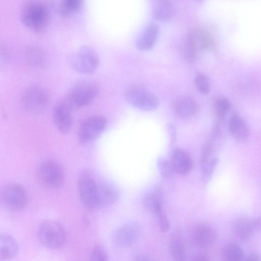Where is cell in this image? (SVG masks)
I'll return each mask as SVG.
<instances>
[{"label":"cell","instance_id":"cell-20","mask_svg":"<svg viewBox=\"0 0 261 261\" xmlns=\"http://www.w3.org/2000/svg\"><path fill=\"white\" fill-rule=\"evenodd\" d=\"M18 250L17 243L13 237L6 233H0V260L13 258Z\"/></svg>","mask_w":261,"mask_h":261},{"label":"cell","instance_id":"cell-35","mask_svg":"<svg viewBox=\"0 0 261 261\" xmlns=\"http://www.w3.org/2000/svg\"><path fill=\"white\" fill-rule=\"evenodd\" d=\"M193 259L197 260H209L208 258H207L206 256L202 255H196L194 257Z\"/></svg>","mask_w":261,"mask_h":261},{"label":"cell","instance_id":"cell-33","mask_svg":"<svg viewBox=\"0 0 261 261\" xmlns=\"http://www.w3.org/2000/svg\"><path fill=\"white\" fill-rule=\"evenodd\" d=\"M166 129L169 135L170 142L171 143H173L175 141L176 138V130L173 125L171 124H167Z\"/></svg>","mask_w":261,"mask_h":261},{"label":"cell","instance_id":"cell-16","mask_svg":"<svg viewBox=\"0 0 261 261\" xmlns=\"http://www.w3.org/2000/svg\"><path fill=\"white\" fill-rule=\"evenodd\" d=\"M173 109L176 115L181 118H189L198 111V106L196 100L188 95H181L175 98Z\"/></svg>","mask_w":261,"mask_h":261},{"label":"cell","instance_id":"cell-14","mask_svg":"<svg viewBox=\"0 0 261 261\" xmlns=\"http://www.w3.org/2000/svg\"><path fill=\"white\" fill-rule=\"evenodd\" d=\"M170 161L174 171L180 175L188 174L193 168L191 156L186 151L179 148L174 149Z\"/></svg>","mask_w":261,"mask_h":261},{"label":"cell","instance_id":"cell-30","mask_svg":"<svg viewBox=\"0 0 261 261\" xmlns=\"http://www.w3.org/2000/svg\"><path fill=\"white\" fill-rule=\"evenodd\" d=\"M158 166L161 175L165 178H170L172 176L174 170L170 160L161 158L158 161Z\"/></svg>","mask_w":261,"mask_h":261},{"label":"cell","instance_id":"cell-3","mask_svg":"<svg viewBox=\"0 0 261 261\" xmlns=\"http://www.w3.org/2000/svg\"><path fill=\"white\" fill-rule=\"evenodd\" d=\"M68 62L75 71L90 74L98 68L99 59L94 49L88 46H83L69 55Z\"/></svg>","mask_w":261,"mask_h":261},{"label":"cell","instance_id":"cell-24","mask_svg":"<svg viewBox=\"0 0 261 261\" xmlns=\"http://www.w3.org/2000/svg\"><path fill=\"white\" fill-rule=\"evenodd\" d=\"M27 63L32 67L41 68L44 67L47 63L45 53L36 47L29 48L25 54Z\"/></svg>","mask_w":261,"mask_h":261},{"label":"cell","instance_id":"cell-13","mask_svg":"<svg viewBox=\"0 0 261 261\" xmlns=\"http://www.w3.org/2000/svg\"><path fill=\"white\" fill-rule=\"evenodd\" d=\"M72 112L63 99L59 101L54 108L53 120L57 129L62 134H68L71 129Z\"/></svg>","mask_w":261,"mask_h":261},{"label":"cell","instance_id":"cell-21","mask_svg":"<svg viewBox=\"0 0 261 261\" xmlns=\"http://www.w3.org/2000/svg\"><path fill=\"white\" fill-rule=\"evenodd\" d=\"M154 19L162 21H169L174 15V8L169 0H157L152 10Z\"/></svg>","mask_w":261,"mask_h":261},{"label":"cell","instance_id":"cell-1","mask_svg":"<svg viewBox=\"0 0 261 261\" xmlns=\"http://www.w3.org/2000/svg\"><path fill=\"white\" fill-rule=\"evenodd\" d=\"M50 13L46 4L42 0H29L24 5L21 20L27 28L35 32L44 30L48 25Z\"/></svg>","mask_w":261,"mask_h":261},{"label":"cell","instance_id":"cell-2","mask_svg":"<svg viewBox=\"0 0 261 261\" xmlns=\"http://www.w3.org/2000/svg\"><path fill=\"white\" fill-rule=\"evenodd\" d=\"M98 92L99 87L95 83L89 81L82 82L75 85L63 100L73 112L89 105Z\"/></svg>","mask_w":261,"mask_h":261},{"label":"cell","instance_id":"cell-34","mask_svg":"<svg viewBox=\"0 0 261 261\" xmlns=\"http://www.w3.org/2000/svg\"><path fill=\"white\" fill-rule=\"evenodd\" d=\"M246 260L257 261L260 260L259 255L256 253H252L244 258Z\"/></svg>","mask_w":261,"mask_h":261},{"label":"cell","instance_id":"cell-7","mask_svg":"<svg viewBox=\"0 0 261 261\" xmlns=\"http://www.w3.org/2000/svg\"><path fill=\"white\" fill-rule=\"evenodd\" d=\"M22 100L24 107L29 113L39 115L48 108L50 98L45 89L40 86H33L25 91Z\"/></svg>","mask_w":261,"mask_h":261},{"label":"cell","instance_id":"cell-10","mask_svg":"<svg viewBox=\"0 0 261 261\" xmlns=\"http://www.w3.org/2000/svg\"><path fill=\"white\" fill-rule=\"evenodd\" d=\"M37 174L41 181L50 188L60 187L64 180V172L61 166L53 160L42 162L38 166Z\"/></svg>","mask_w":261,"mask_h":261},{"label":"cell","instance_id":"cell-15","mask_svg":"<svg viewBox=\"0 0 261 261\" xmlns=\"http://www.w3.org/2000/svg\"><path fill=\"white\" fill-rule=\"evenodd\" d=\"M119 197V191L113 185L107 182L97 185L96 208L111 206L117 202Z\"/></svg>","mask_w":261,"mask_h":261},{"label":"cell","instance_id":"cell-29","mask_svg":"<svg viewBox=\"0 0 261 261\" xmlns=\"http://www.w3.org/2000/svg\"><path fill=\"white\" fill-rule=\"evenodd\" d=\"M218 163V160L216 158H212L205 163L201 165V172L202 180L206 183L212 176L214 171Z\"/></svg>","mask_w":261,"mask_h":261},{"label":"cell","instance_id":"cell-37","mask_svg":"<svg viewBox=\"0 0 261 261\" xmlns=\"http://www.w3.org/2000/svg\"><path fill=\"white\" fill-rule=\"evenodd\" d=\"M196 1H199V2H200V1H203V0H196Z\"/></svg>","mask_w":261,"mask_h":261},{"label":"cell","instance_id":"cell-19","mask_svg":"<svg viewBox=\"0 0 261 261\" xmlns=\"http://www.w3.org/2000/svg\"><path fill=\"white\" fill-rule=\"evenodd\" d=\"M159 30V27L156 24L148 25L137 39V48L142 51L151 49L157 41Z\"/></svg>","mask_w":261,"mask_h":261},{"label":"cell","instance_id":"cell-18","mask_svg":"<svg viewBox=\"0 0 261 261\" xmlns=\"http://www.w3.org/2000/svg\"><path fill=\"white\" fill-rule=\"evenodd\" d=\"M228 129L231 136L237 141L244 142L249 137V127L244 119L238 113H234L230 118Z\"/></svg>","mask_w":261,"mask_h":261},{"label":"cell","instance_id":"cell-12","mask_svg":"<svg viewBox=\"0 0 261 261\" xmlns=\"http://www.w3.org/2000/svg\"><path fill=\"white\" fill-rule=\"evenodd\" d=\"M260 228V218H250L243 217L238 219L232 226L234 236L241 240L251 237L255 231Z\"/></svg>","mask_w":261,"mask_h":261},{"label":"cell","instance_id":"cell-8","mask_svg":"<svg viewBox=\"0 0 261 261\" xmlns=\"http://www.w3.org/2000/svg\"><path fill=\"white\" fill-rule=\"evenodd\" d=\"M107 120L103 116L95 115L86 118L78 130V138L82 144L89 143L97 139L105 130Z\"/></svg>","mask_w":261,"mask_h":261},{"label":"cell","instance_id":"cell-23","mask_svg":"<svg viewBox=\"0 0 261 261\" xmlns=\"http://www.w3.org/2000/svg\"><path fill=\"white\" fill-rule=\"evenodd\" d=\"M162 192L159 189H154L148 193L144 200L146 209L156 216L162 213Z\"/></svg>","mask_w":261,"mask_h":261},{"label":"cell","instance_id":"cell-4","mask_svg":"<svg viewBox=\"0 0 261 261\" xmlns=\"http://www.w3.org/2000/svg\"><path fill=\"white\" fill-rule=\"evenodd\" d=\"M37 233L40 243L49 249L60 248L65 242L64 229L60 223L55 221L47 220L41 222Z\"/></svg>","mask_w":261,"mask_h":261},{"label":"cell","instance_id":"cell-32","mask_svg":"<svg viewBox=\"0 0 261 261\" xmlns=\"http://www.w3.org/2000/svg\"><path fill=\"white\" fill-rule=\"evenodd\" d=\"M160 228L162 232L168 231L170 228V222L166 216L163 213H161L157 216Z\"/></svg>","mask_w":261,"mask_h":261},{"label":"cell","instance_id":"cell-31","mask_svg":"<svg viewBox=\"0 0 261 261\" xmlns=\"http://www.w3.org/2000/svg\"><path fill=\"white\" fill-rule=\"evenodd\" d=\"M90 259L94 261H106L108 255L105 249L100 245L95 246L91 251Z\"/></svg>","mask_w":261,"mask_h":261},{"label":"cell","instance_id":"cell-28","mask_svg":"<svg viewBox=\"0 0 261 261\" xmlns=\"http://www.w3.org/2000/svg\"><path fill=\"white\" fill-rule=\"evenodd\" d=\"M195 84L198 91L203 94H207L211 90V84L207 76L202 73H197L194 78Z\"/></svg>","mask_w":261,"mask_h":261},{"label":"cell","instance_id":"cell-17","mask_svg":"<svg viewBox=\"0 0 261 261\" xmlns=\"http://www.w3.org/2000/svg\"><path fill=\"white\" fill-rule=\"evenodd\" d=\"M217 239L215 229L207 224H201L194 230L193 240L197 246L207 248L214 245Z\"/></svg>","mask_w":261,"mask_h":261},{"label":"cell","instance_id":"cell-36","mask_svg":"<svg viewBox=\"0 0 261 261\" xmlns=\"http://www.w3.org/2000/svg\"><path fill=\"white\" fill-rule=\"evenodd\" d=\"M136 260H149V258H147L146 256H137V258H136Z\"/></svg>","mask_w":261,"mask_h":261},{"label":"cell","instance_id":"cell-27","mask_svg":"<svg viewBox=\"0 0 261 261\" xmlns=\"http://www.w3.org/2000/svg\"><path fill=\"white\" fill-rule=\"evenodd\" d=\"M231 106L230 100L224 96L218 97L215 102V108L218 118L222 120L229 111Z\"/></svg>","mask_w":261,"mask_h":261},{"label":"cell","instance_id":"cell-26","mask_svg":"<svg viewBox=\"0 0 261 261\" xmlns=\"http://www.w3.org/2000/svg\"><path fill=\"white\" fill-rule=\"evenodd\" d=\"M222 256L223 260L227 261H240L245 258L242 248L234 243L228 244L224 247Z\"/></svg>","mask_w":261,"mask_h":261},{"label":"cell","instance_id":"cell-5","mask_svg":"<svg viewBox=\"0 0 261 261\" xmlns=\"http://www.w3.org/2000/svg\"><path fill=\"white\" fill-rule=\"evenodd\" d=\"M28 200L27 192L19 184H7L0 191L1 203L10 211L18 212L23 210L27 205Z\"/></svg>","mask_w":261,"mask_h":261},{"label":"cell","instance_id":"cell-25","mask_svg":"<svg viewBox=\"0 0 261 261\" xmlns=\"http://www.w3.org/2000/svg\"><path fill=\"white\" fill-rule=\"evenodd\" d=\"M169 253L174 259L183 260L185 257L186 248L180 236L174 234L171 237L169 245Z\"/></svg>","mask_w":261,"mask_h":261},{"label":"cell","instance_id":"cell-11","mask_svg":"<svg viewBox=\"0 0 261 261\" xmlns=\"http://www.w3.org/2000/svg\"><path fill=\"white\" fill-rule=\"evenodd\" d=\"M141 230L136 223L130 222L123 225L113 233L112 241L116 246L125 248L135 244L140 239Z\"/></svg>","mask_w":261,"mask_h":261},{"label":"cell","instance_id":"cell-9","mask_svg":"<svg viewBox=\"0 0 261 261\" xmlns=\"http://www.w3.org/2000/svg\"><path fill=\"white\" fill-rule=\"evenodd\" d=\"M77 188L80 199L85 207L92 210L96 208L97 184L91 175L86 170L79 175Z\"/></svg>","mask_w":261,"mask_h":261},{"label":"cell","instance_id":"cell-22","mask_svg":"<svg viewBox=\"0 0 261 261\" xmlns=\"http://www.w3.org/2000/svg\"><path fill=\"white\" fill-rule=\"evenodd\" d=\"M84 0H56L55 8L62 16H70L79 12L83 5Z\"/></svg>","mask_w":261,"mask_h":261},{"label":"cell","instance_id":"cell-6","mask_svg":"<svg viewBox=\"0 0 261 261\" xmlns=\"http://www.w3.org/2000/svg\"><path fill=\"white\" fill-rule=\"evenodd\" d=\"M125 97L135 108L142 111H151L159 106L158 98L150 91L141 86H133L127 89Z\"/></svg>","mask_w":261,"mask_h":261}]
</instances>
